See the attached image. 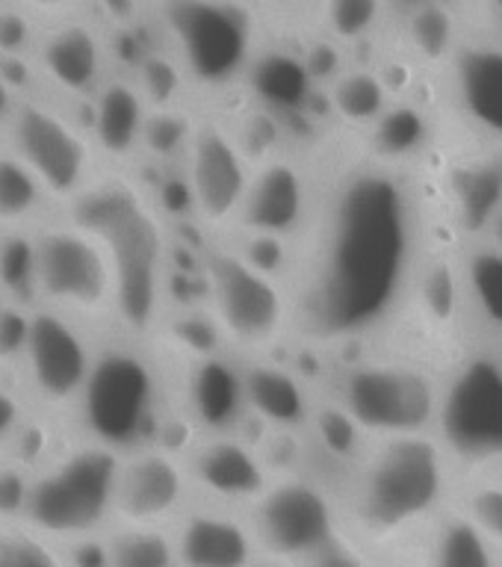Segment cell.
<instances>
[{"label": "cell", "mask_w": 502, "mask_h": 567, "mask_svg": "<svg viewBox=\"0 0 502 567\" xmlns=\"http://www.w3.org/2000/svg\"><path fill=\"white\" fill-rule=\"evenodd\" d=\"M157 372L131 346H110L95 354L92 372L78 399V414L89 443L113 452H136L154 429Z\"/></svg>", "instance_id": "cell-5"}, {"label": "cell", "mask_w": 502, "mask_h": 567, "mask_svg": "<svg viewBox=\"0 0 502 567\" xmlns=\"http://www.w3.org/2000/svg\"><path fill=\"white\" fill-rule=\"evenodd\" d=\"M189 478L202 487L204 494L225 499V503H246V499H260L266 494V470L264 461L257 458L255 450L234 437H216L204 443L195 452Z\"/></svg>", "instance_id": "cell-19"}, {"label": "cell", "mask_w": 502, "mask_h": 567, "mask_svg": "<svg viewBox=\"0 0 502 567\" xmlns=\"http://www.w3.org/2000/svg\"><path fill=\"white\" fill-rule=\"evenodd\" d=\"M172 538L177 567H255L260 553L248 526L216 512L189 514Z\"/></svg>", "instance_id": "cell-18"}, {"label": "cell", "mask_w": 502, "mask_h": 567, "mask_svg": "<svg viewBox=\"0 0 502 567\" xmlns=\"http://www.w3.org/2000/svg\"><path fill=\"white\" fill-rule=\"evenodd\" d=\"M438 441L450 461L502 470V346L464 354L438 396Z\"/></svg>", "instance_id": "cell-6"}, {"label": "cell", "mask_w": 502, "mask_h": 567, "mask_svg": "<svg viewBox=\"0 0 502 567\" xmlns=\"http://www.w3.org/2000/svg\"><path fill=\"white\" fill-rule=\"evenodd\" d=\"M92 127H95L98 148L104 151L106 157L127 159L131 154H136V148L145 142V127H148V110H145L142 89L131 86V83H110L101 89V95L95 97Z\"/></svg>", "instance_id": "cell-21"}, {"label": "cell", "mask_w": 502, "mask_h": 567, "mask_svg": "<svg viewBox=\"0 0 502 567\" xmlns=\"http://www.w3.org/2000/svg\"><path fill=\"white\" fill-rule=\"evenodd\" d=\"M193 140V133L186 131V124L181 122V115L160 110L157 115H148V127H145V142L154 154H172L177 145Z\"/></svg>", "instance_id": "cell-37"}, {"label": "cell", "mask_w": 502, "mask_h": 567, "mask_svg": "<svg viewBox=\"0 0 502 567\" xmlns=\"http://www.w3.org/2000/svg\"><path fill=\"white\" fill-rule=\"evenodd\" d=\"M12 113H16V104H12L9 86L0 80V118H12Z\"/></svg>", "instance_id": "cell-45"}, {"label": "cell", "mask_w": 502, "mask_h": 567, "mask_svg": "<svg viewBox=\"0 0 502 567\" xmlns=\"http://www.w3.org/2000/svg\"><path fill=\"white\" fill-rule=\"evenodd\" d=\"M3 301H9V299H7V292H3V284H0V308H3Z\"/></svg>", "instance_id": "cell-48"}, {"label": "cell", "mask_w": 502, "mask_h": 567, "mask_svg": "<svg viewBox=\"0 0 502 567\" xmlns=\"http://www.w3.org/2000/svg\"><path fill=\"white\" fill-rule=\"evenodd\" d=\"M477 7L482 12V21H485L482 33L494 35L502 42V0H477Z\"/></svg>", "instance_id": "cell-43"}, {"label": "cell", "mask_w": 502, "mask_h": 567, "mask_svg": "<svg viewBox=\"0 0 502 567\" xmlns=\"http://www.w3.org/2000/svg\"><path fill=\"white\" fill-rule=\"evenodd\" d=\"M252 83L260 101L275 110H299L314 89V74L305 62L287 53H269L252 65Z\"/></svg>", "instance_id": "cell-27"}, {"label": "cell", "mask_w": 502, "mask_h": 567, "mask_svg": "<svg viewBox=\"0 0 502 567\" xmlns=\"http://www.w3.org/2000/svg\"><path fill=\"white\" fill-rule=\"evenodd\" d=\"M408 16H411V44H414V51L429 62H443L447 65L461 44V39L455 35L450 3L414 9Z\"/></svg>", "instance_id": "cell-32"}, {"label": "cell", "mask_w": 502, "mask_h": 567, "mask_svg": "<svg viewBox=\"0 0 502 567\" xmlns=\"http://www.w3.org/2000/svg\"><path fill=\"white\" fill-rule=\"evenodd\" d=\"M35 301L74 322L115 313V275L101 239L71 219L35 230Z\"/></svg>", "instance_id": "cell-7"}, {"label": "cell", "mask_w": 502, "mask_h": 567, "mask_svg": "<svg viewBox=\"0 0 502 567\" xmlns=\"http://www.w3.org/2000/svg\"><path fill=\"white\" fill-rule=\"evenodd\" d=\"M248 408L273 425H299L308 416V396L290 372L273 363H257L246 372Z\"/></svg>", "instance_id": "cell-23"}, {"label": "cell", "mask_w": 502, "mask_h": 567, "mask_svg": "<svg viewBox=\"0 0 502 567\" xmlns=\"http://www.w3.org/2000/svg\"><path fill=\"white\" fill-rule=\"evenodd\" d=\"M248 177L246 157L219 127H202L189 140V198L202 219L211 225L239 216L246 202Z\"/></svg>", "instance_id": "cell-15"}, {"label": "cell", "mask_w": 502, "mask_h": 567, "mask_svg": "<svg viewBox=\"0 0 502 567\" xmlns=\"http://www.w3.org/2000/svg\"><path fill=\"white\" fill-rule=\"evenodd\" d=\"M0 567H74L69 549L24 520L0 523Z\"/></svg>", "instance_id": "cell-29"}, {"label": "cell", "mask_w": 502, "mask_h": 567, "mask_svg": "<svg viewBox=\"0 0 502 567\" xmlns=\"http://www.w3.org/2000/svg\"><path fill=\"white\" fill-rule=\"evenodd\" d=\"M163 24L181 69L204 86H228L252 69L255 24L234 0H163Z\"/></svg>", "instance_id": "cell-8"}, {"label": "cell", "mask_w": 502, "mask_h": 567, "mask_svg": "<svg viewBox=\"0 0 502 567\" xmlns=\"http://www.w3.org/2000/svg\"><path fill=\"white\" fill-rule=\"evenodd\" d=\"M24 3H30L35 9H44V12H57V9L69 7L71 0H24Z\"/></svg>", "instance_id": "cell-46"}, {"label": "cell", "mask_w": 502, "mask_h": 567, "mask_svg": "<svg viewBox=\"0 0 502 567\" xmlns=\"http://www.w3.org/2000/svg\"><path fill=\"white\" fill-rule=\"evenodd\" d=\"M27 42V24L21 16H12V12H3L0 16V51H21Z\"/></svg>", "instance_id": "cell-41"}, {"label": "cell", "mask_w": 502, "mask_h": 567, "mask_svg": "<svg viewBox=\"0 0 502 567\" xmlns=\"http://www.w3.org/2000/svg\"><path fill=\"white\" fill-rule=\"evenodd\" d=\"M450 455L429 434L390 437L372 452L355 485V520L376 538H393L441 508Z\"/></svg>", "instance_id": "cell-3"}, {"label": "cell", "mask_w": 502, "mask_h": 567, "mask_svg": "<svg viewBox=\"0 0 502 567\" xmlns=\"http://www.w3.org/2000/svg\"><path fill=\"white\" fill-rule=\"evenodd\" d=\"M331 106L344 122L376 124L388 115V92L372 71H346L331 86Z\"/></svg>", "instance_id": "cell-28"}, {"label": "cell", "mask_w": 502, "mask_h": 567, "mask_svg": "<svg viewBox=\"0 0 502 567\" xmlns=\"http://www.w3.org/2000/svg\"><path fill=\"white\" fill-rule=\"evenodd\" d=\"M429 567H500V549L468 514H452L434 532Z\"/></svg>", "instance_id": "cell-25"}, {"label": "cell", "mask_w": 502, "mask_h": 567, "mask_svg": "<svg viewBox=\"0 0 502 567\" xmlns=\"http://www.w3.org/2000/svg\"><path fill=\"white\" fill-rule=\"evenodd\" d=\"M420 257L414 193L390 166H358L331 186L299 272V317L319 340H358L406 299Z\"/></svg>", "instance_id": "cell-1"}, {"label": "cell", "mask_w": 502, "mask_h": 567, "mask_svg": "<svg viewBox=\"0 0 502 567\" xmlns=\"http://www.w3.org/2000/svg\"><path fill=\"white\" fill-rule=\"evenodd\" d=\"M189 473L175 455L163 450H136L122 455L115 487V523L160 526L172 520L189 494Z\"/></svg>", "instance_id": "cell-14"}, {"label": "cell", "mask_w": 502, "mask_h": 567, "mask_svg": "<svg viewBox=\"0 0 502 567\" xmlns=\"http://www.w3.org/2000/svg\"><path fill=\"white\" fill-rule=\"evenodd\" d=\"M452 104L477 131L502 145V42L479 33L461 39L447 62Z\"/></svg>", "instance_id": "cell-16"}, {"label": "cell", "mask_w": 502, "mask_h": 567, "mask_svg": "<svg viewBox=\"0 0 502 567\" xmlns=\"http://www.w3.org/2000/svg\"><path fill=\"white\" fill-rule=\"evenodd\" d=\"M470 520L477 523L482 535L502 553V485L485 482L470 496Z\"/></svg>", "instance_id": "cell-35"}, {"label": "cell", "mask_w": 502, "mask_h": 567, "mask_svg": "<svg viewBox=\"0 0 502 567\" xmlns=\"http://www.w3.org/2000/svg\"><path fill=\"white\" fill-rule=\"evenodd\" d=\"M92 363L95 352L80 334L78 322L60 310L35 305L24 352V372L35 399L51 408L78 405Z\"/></svg>", "instance_id": "cell-13"}, {"label": "cell", "mask_w": 502, "mask_h": 567, "mask_svg": "<svg viewBox=\"0 0 502 567\" xmlns=\"http://www.w3.org/2000/svg\"><path fill=\"white\" fill-rule=\"evenodd\" d=\"M98 7L115 24H131L140 12V0H98Z\"/></svg>", "instance_id": "cell-42"}, {"label": "cell", "mask_w": 502, "mask_h": 567, "mask_svg": "<svg viewBox=\"0 0 502 567\" xmlns=\"http://www.w3.org/2000/svg\"><path fill=\"white\" fill-rule=\"evenodd\" d=\"M122 455L83 443L35 470L27 496L24 523L60 547L104 538L115 523V487Z\"/></svg>", "instance_id": "cell-4"}, {"label": "cell", "mask_w": 502, "mask_h": 567, "mask_svg": "<svg viewBox=\"0 0 502 567\" xmlns=\"http://www.w3.org/2000/svg\"><path fill=\"white\" fill-rule=\"evenodd\" d=\"M0 284L9 301L35 308V230L0 234Z\"/></svg>", "instance_id": "cell-30"}, {"label": "cell", "mask_w": 502, "mask_h": 567, "mask_svg": "<svg viewBox=\"0 0 502 567\" xmlns=\"http://www.w3.org/2000/svg\"><path fill=\"white\" fill-rule=\"evenodd\" d=\"M30 482L33 476H24L21 467H0V523L24 520Z\"/></svg>", "instance_id": "cell-38"}, {"label": "cell", "mask_w": 502, "mask_h": 567, "mask_svg": "<svg viewBox=\"0 0 502 567\" xmlns=\"http://www.w3.org/2000/svg\"><path fill=\"white\" fill-rule=\"evenodd\" d=\"M42 65L62 92L86 95L101 78V42L83 24L60 27L44 42Z\"/></svg>", "instance_id": "cell-22"}, {"label": "cell", "mask_w": 502, "mask_h": 567, "mask_svg": "<svg viewBox=\"0 0 502 567\" xmlns=\"http://www.w3.org/2000/svg\"><path fill=\"white\" fill-rule=\"evenodd\" d=\"M189 408L211 432H228L248 408L246 375L216 354H204L189 372Z\"/></svg>", "instance_id": "cell-20"}, {"label": "cell", "mask_w": 502, "mask_h": 567, "mask_svg": "<svg viewBox=\"0 0 502 567\" xmlns=\"http://www.w3.org/2000/svg\"><path fill=\"white\" fill-rule=\"evenodd\" d=\"M9 148L33 168L51 198L71 204L92 184L86 136L42 104H21L9 118Z\"/></svg>", "instance_id": "cell-12"}, {"label": "cell", "mask_w": 502, "mask_h": 567, "mask_svg": "<svg viewBox=\"0 0 502 567\" xmlns=\"http://www.w3.org/2000/svg\"><path fill=\"white\" fill-rule=\"evenodd\" d=\"M21 423H24V411H21V402L9 388L0 384V443L16 437L21 432Z\"/></svg>", "instance_id": "cell-39"}, {"label": "cell", "mask_w": 502, "mask_h": 567, "mask_svg": "<svg viewBox=\"0 0 502 567\" xmlns=\"http://www.w3.org/2000/svg\"><path fill=\"white\" fill-rule=\"evenodd\" d=\"M177 86H181V71L168 60L151 56L142 65V95H148L160 110H166V104H172Z\"/></svg>", "instance_id": "cell-36"}, {"label": "cell", "mask_w": 502, "mask_h": 567, "mask_svg": "<svg viewBox=\"0 0 502 567\" xmlns=\"http://www.w3.org/2000/svg\"><path fill=\"white\" fill-rule=\"evenodd\" d=\"M488 228H491V237H494V246L502 251V204H500V210L494 213V219H491V225H488Z\"/></svg>", "instance_id": "cell-47"}, {"label": "cell", "mask_w": 502, "mask_h": 567, "mask_svg": "<svg viewBox=\"0 0 502 567\" xmlns=\"http://www.w3.org/2000/svg\"><path fill=\"white\" fill-rule=\"evenodd\" d=\"M51 195L35 172L9 148L0 154V230H24Z\"/></svg>", "instance_id": "cell-24"}, {"label": "cell", "mask_w": 502, "mask_h": 567, "mask_svg": "<svg viewBox=\"0 0 502 567\" xmlns=\"http://www.w3.org/2000/svg\"><path fill=\"white\" fill-rule=\"evenodd\" d=\"M252 535L257 549L275 561L301 567L337 544V514L322 487L287 478L266 487L255 503Z\"/></svg>", "instance_id": "cell-10"}, {"label": "cell", "mask_w": 502, "mask_h": 567, "mask_svg": "<svg viewBox=\"0 0 502 567\" xmlns=\"http://www.w3.org/2000/svg\"><path fill=\"white\" fill-rule=\"evenodd\" d=\"M308 216V184L299 166L275 159L252 177L239 221L252 237L287 239Z\"/></svg>", "instance_id": "cell-17"}, {"label": "cell", "mask_w": 502, "mask_h": 567, "mask_svg": "<svg viewBox=\"0 0 502 567\" xmlns=\"http://www.w3.org/2000/svg\"><path fill=\"white\" fill-rule=\"evenodd\" d=\"M390 7L406 9V12H414V9L423 7H434V3H452V0H388Z\"/></svg>", "instance_id": "cell-44"}, {"label": "cell", "mask_w": 502, "mask_h": 567, "mask_svg": "<svg viewBox=\"0 0 502 567\" xmlns=\"http://www.w3.org/2000/svg\"><path fill=\"white\" fill-rule=\"evenodd\" d=\"M470 305L485 319V326L502 337V251L496 246L473 251L468 260Z\"/></svg>", "instance_id": "cell-31"}, {"label": "cell", "mask_w": 502, "mask_h": 567, "mask_svg": "<svg viewBox=\"0 0 502 567\" xmlns=\"http://www.w3.org/2000/svg\"><path fill=\"white\" fill-rule=\"evenodd\" d=\"M30 319H33L30 305L3 301V308H0V367L3 370L16 367V363H24Z\"/></svg>", "instance_id": "cell-34"}, {"label": "cell", "mask_w": 502, "mask_h": 567, "mask_svg": "<svg viewBox=\"0 0 502 567\" xmlns=\"http://www.w3.org/2000/svg\"><path fill=\"white\" fill-rule=\"evenodd\" d=\"M106 567H177L175 538L160 526L115 523L104 535Z\"/></svg>", "instance_id": "cell-26"}, {"label": "cell", "mask_w": 502, "mask_h": 567, "mask_svg": "<svg viewBox=\"0 0 502 567\" xmlns=\"http://www.w3.org/2000/svg\"><path fill=\"white\" fill-rule=\"evenodd\" d=\"M301 567H376V565L367 561L361 553H355L352 547H346V544L337 540L335 547H328L326 553H319L314 561H308V565H301Z\"/></svg>", "instance_id": "cell-40"}, {"label": "cell", "mask_w": 502, "mask_h": 567, "mask_svg": "<svg viewBox=\"0 0 502 567\" xmlns=\"http://www.w3.org/2000/svg\"><path fill=\"white\" fill-rule=\"evenodd\" d=\"M211 308L222 334L234 343L257 349L281 334L287 301L273 275L237 251H213L207 260Z\"/></svg>", "instance_id": "cell-11"}, {"label": "cell", "mask_w": 502, "mask_h": 567, "mask_svg": "<svg viewBox=\"0 0 502 567\" xmlns=\"http://www.w3.org/2000/svg\"><path fill=\"white\" fill-rule=\"evenodd\" d=\"M74 225L101 239L115 275V317L131 334L157 326L166 284V237L136 186L101 177L69 204Z\"/></svg>", "instance_id": "cell-2"}, {"label": "cell", "mask_w": 502, "mask_h": 567, "mask_svg": "<svg viewBox=\"0 0 502 567\" xmlns=\"http://www.w3.org/2000/svg\"><path fill=\"white\" fill-rule=\"evenodd\" d=\"M438 396L432 379L406 363H361L346 372L340 405L361 432L381 437L426 434L438 423Z\"/></svg>", "instance_id": "cell-9"}, {"label": "cell", "mask_w": 502, "mask_h": 567, "mask_svg": "<svg viewBox=\"0 0 502 567\" xmlns=\"http://www.w3.org/2000/svg\"><path fill=\"white\" fill-rule=\"evenodd\" d=\"M388 0H322V21L340 44H358L376 33Z\"/></svg>", "instance_id": "cell-33"}]
</instances>
